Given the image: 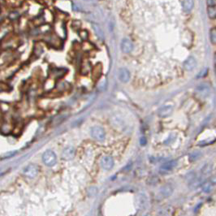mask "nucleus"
I'll use <instances>...</instances> for the list:
<instances>
[{"label": "nucleus", "mask_w": 216, "mask_h": 216, "mask_svg": "<svg viewBox=\"0 0 216 216\" xmlns=\"http://www.w3.org/2000/svg\"><path fill=\"white\" fill-rule=\"evenodd\" d=\"M119 79L123 83H127L130 80V72L125 68H120L118 72Z\"/></svg>", "instance_id": "1a4fd4ad"}, {"label": "nucleus", "mask_w": 216, "mask_h": 216, "mask_svg": "<svg viewBox=\"0 0 216 216\" xmlns=\"http://www.w3.org/2000/svg\"><path fill=\"white\" fill-rule=\"evenodd\" d=\"M79 36H80V38H81L82 40H86L88 38L89 34L86 31H81V32L79 33Z\"/></svg>", "instance_id": "aec40b11"}, {"label": "nucleus", "mask_w": 216, "mask_h": 216, "mask_svg": "<svg viewBox=\"0 0 216 216\" xmlns=\"http://www.w3.org/2000/svg\"><path fill=\"white\" fill-rule=\"evenodd\" d=\"M91 136L98 141H103L106 138V132L102 127L94 126L91 128Z\"/></svg>", "instance_id": "f03ea898"}, {"label": "nucleus", "mask_w": 216, "mask_h": 216, "mask_svg": "<svg viewBox=\"0 0 216 216\" xmlns=\"http://www.w3.org/2000/svg\"><path fill=\"white\" fill-rule=\"evenodd\" d=\"M16 154V151H9V152H7V153H5V154H3L2 156H1V158L5 159V158H12V157L14 156Z\"/></svg>", "instance_id": "f3484780"}, {"label": "nucleus", "mask_w": 216, "mask_h": 216, "mask_svg": "<svg viewBox=\"0 0 216 216\" xmlns=\"http://www.w3.org/2000/svg\"><path fill=\"white\" fill-rule=\"evenodd\" d=\"M97 192H98V189H97V188H95V187H91V188H89L88 190L89 195H90V197L94 196V195L97 193Z\"/></svg>", "instance_id": "6ab92c4d"}, {"label": "nucleus", "mask_w": 216, "mask_h": 216, "mask_svg": "<svg viewBox=\"0 0 216 216\" xmlns=\"http://www.w3.org/2000/svg\"><path fill=\"white\" fill-rule=\"evenodd\" d=\"M94 30L96 31V33L98 34V36H99V37H102V36H103V34H102V30L100 29V28H99V27L97 26V25H95V24H94Z\"/></svg>", "instance_id": "412c9836"}, {"label": "nucleus", "mask_w": 216, "mask_h": 216, "mask_svg": "<svg viewBox=\"0 0 216 216\" xmlns=\"http://www.w3.org/2000/svg\"><path fill=\"white\" fill-rule=\"evenodd\" d=\"M197 90H198V92L199 93V94H202V96H207V95L210 94V87L206 84H202L201 85L198 86Z\"/></svg>", "instance_id": "ddd939ff"}, {"label": "nucleus", "mask_w": 216, "mask_h": 216, "mask_svg": "<svg viewBox=\"0 0 216 216\" xmlns=\"http://www.w3.org/2000/svg\"><path fill=\"white\" fill-rule=\"evenodd\" d=\"M172 111H173V106L171 105H166L163 106L158 110V115L161 118H166L172 115Z\"/></svg>", "instance_id": "423d86ee"}, {"label": "nucleus", "mask_w": 216, "mask_h": 216, "mask_svg": "<svg viewBox=\"0 0 216 216\" xmlns=\"http://www.w3.org/2000/svg\"><path fill=\"white\" fill-rule=\"evenodd\" d=\"M42 162L47 167H54L57 162V157L52 150H46L42 154Z\"/></svg>", "instance_id": "f257e3e1"}, {"label": "nucleus", "mask_w": 216, "mask_h": 216, "mask_svg": "<svg viewBox=\"0 0 216 216\" xmlns=\"http://www.w3.org/2000/svg\"><path fill=\"white\" fill-rule=\"evenodd\" d=\"M173 187L169 184H167L165 185H162L160 188V192L162 193V196L164 197H169L171 196L173 193Z\"/></svg>", "instance_id": "f8f14e48"}, {"label": "nucleus", "mask_w": 216, "mask_h": 216, "mask_svg": "<svg viewBox=\"0 0 216 216\" xmlns=\"http://www.w3.org/2000/svg\"><path fill=\"white\" fill-rule=\"evenodd\" d=\"M214 62H215V65H216V54H214Z\"/></svg>", "instance_id": "393cba45"}, {"label": "nucleus", "mask_w": 216, "mask_h": 216, "mask_svg": "<svg viewBox=\"0 0 216 216\" xmlns=\"http://www.w3.org/2000/svg\"><path fill=\"white\" fill-rule=\"evenodd\" d=\"M210 39L211 43L216 45V27L212 28L210 32Z\"/></svg>", "instance_id": "dca6fc26"}, {"label": "nucleus", "mask_w": 216, "mask_h": 216, "mask_svg": "<svg viewBox=\"0 0 216 216\" xmlns=\"http://www.w3.org/2000/svg\"><path fill=\"white\" fill-rule=\"evenodd\" d=\"M75 156V149L72 146H68L64 150L62 153V158L64 160H71Z\"/></svg>", "instance_id": "6e6552de"}, {"label": "nucleus", "mask_w": 216, "mask_h": 216, "mask_svg": "<svg viewBox=\"0 0 216 216\" xmlns=\"http://www.w3.org/2000/svg\"><path fill=\"white\" fill-rule=\"evenodd\" d=\"M210 181L213 184H216V175H214V176H212V177H211V179H210Z\"/></svg>", "instance_id": "b1692460"}, {"label": "nucleus", "mask_w": 216, "mask_h": 216, "mask_svg": "<svg viewBox=\"0 0 216 216\" xmlns=\"http://www.w3.org/2000/svg\"><path fill=\"white\" fill-rule=\"evenodd\" d=\"M176 164H177V162L175 160H172V161H169V162H167L166 163L162 164V166H161L160 171L161 172H171V171L174 169L175 167L176 166Z\"/></svg>", "instance_id": "9d476101"}, {"label": "nucleus", "mask_w": 216, "mask_h": 216, "mask_svg": "<svg viewBox=\"0 0 216 216\" xmlns=\"http://www.w3.org/2000/svg\"><path fill=\"white\" fill-rule=\"evenodd\" d=\"M40 167L35 164H29L24 169V175L28 178H34L39 172Z\"/></svg>", "instance_id": "7ed1b4c3"}, {"label": "nucleus", "mask_w": 216, "mask_h": 216, "mask_svg": "<svg viewBox=\"0 0 216 216\" xmlns=\"http://www.w3.org/2000/svg\"><path fill=\"white\" fill-rule=\"evenodd\" d=\"M202 189L206 193H209L212 191L213 189V184L210 182V180L209 181H206L204 184H202Z\"/></svg>", "instance_id": "4468645a"}, {"label": "nucleus", "mask_w": 216, "mask_h": 216, "mask_svg": "<svg viewBox=\"0 0 216 216\" xmlns=\"http://www.w3.org/2000/svg\"><path fill=\"white\" fill-rule=\"evenodd\" d=\"M114 159L111 156H104L102 157L100 161L101 167H102L104 170L110 171L111 170L113 167H114Z\"/></svg>", "instance_id": "20e7f679"}, {"label": "nucleus", "mask_w": 216, "mask_h": 216, "mask_svg": "<svg viewBox=\"0 0 216 216\" xmlns=\"http://www.w3.org/2000/svg\"><path fill=\"white\" fill-rule=\"evenodd\" d=\"M121 50L124 53H130L133 49V44L132 41L128 38H124L121 42Z\"/></svg>", "instance_id": "0eeeda50"}, {"label": "nucleus", "mask_w": 216, "mask_h": 216, "mask_svg": "<svg viewBox=\"0 0 216 216\" xmlns=\"http://www.w3.org/2000/svg\"><path fill=\"white\" fill-rule=\"evenodd\" d=\"M146 143H147V140H146V138L145 137V136H142V137H141L140 144L141 145V146H146Z\"/></svg>", "instance_id": "5701e85b"}, {"label": "nucleus", "mask_w": 216, "mask_h": 216, "mask_svg": "<svg viewBox=\"0 0 216 216\" xmlns=\"http://www.w3.org/2000/svg\"><path fill=\"white\" fill-rule=\"evenodd\" d=\"M181 6H182L183 10L185 12H189L193 10L194 7L193 0H182L181 2Z\"/></svg>", "instance_id": "9b49d317"}, {"label": "nucleus", "mask_w": 216, "mask_h": 216, "mask_svg": "<svg viewBox=\"0 0 216 216\" xmlns=\"http://www.w3.org/2000/svg\"><path fill=\"white\" fill-rule=\"evenodd\" d=\"M215 74H216V65H215Z\"/></svg>", "instance_id": "a878e982"}, {"label": "nucleus", "mask_w": 216, "mask_h": 216, "mask_svg": "<svg viewBox=\"0 0 216 216\" xmlns=\"http://www.w3.org/2000/svg\"><path fill=\"white\" fill-rule=\"evenodd\" d=\"M207 14L210 19L216 18V6L208 7L207 8Z\"/></svg>", "instance_id": "2eb2a0df"}, {"label": "nucleus", "mask_w": 216, "mask_h": 216, "mask_svg": "<svg viewBox=\"0 0 216 216\" xmlns=\"http://www.w3.org/2000/svg\"><path fill=\"white\" fill-rule=\"evenodd\" d=\"M210 170H211V165H210V164H206V166L202 168V172L203 173V174L206 175V174H208L209 172H210Z\"/></svg>", "instance_id": "a211bd4d"}, {"label": "nucleus", "mask_w": 216, "mask_h": 216, "mask_svg": "<svg viewBox=\"0 0 216 216\" xmlns=\"http://www.w3.org/2000/svg\"><path fill=\"white\" fill-rule=\"evenodd\" d=\"M197 65L196 59L193 57V56H189L188 58L184 60V64H183V67H184V70L187 72H190L193 71Z\"/></svg>", "instance_id": "39448f33"}, {"label": "nucleus", "mask_w": 216, "mask_h": 216, "mask_svg": "<svg viewBox=\"0 0 216 216\" xmlns=\"http://www.w3.org/2000/svg\"><path fill=\"white\" fill-rule=\"evenodd\" d=\"M208 7L216 6V0H206Z\"/></svg>", "instance_id": "4be33fe9"}]
</instances>
